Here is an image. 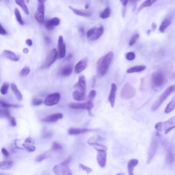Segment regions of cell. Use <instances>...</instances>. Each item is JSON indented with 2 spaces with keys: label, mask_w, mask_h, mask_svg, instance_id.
Listing matches in <instances>:
<instances>
[{
  "label": "cell",
  "mask_w": 175,
  "mask_h": 175,
  "mask_svg": "<svg viewBox=\"0 0 175 175\" xmlns=\"http://www.w3.org/2000/svg\"><path fill=\"white\" fill-rule=\"evenodd\" d=\"M114 55V53L112 52H109L98 61L96 73L98 78L102 77L106 74L113 60Z\"/></svg>",
  "instance_id": "cell-1"
},
{
  "label": "cell",
  "mask_w": 175,
  "mask_h": 175,
  "mask_svg": "<svg viewBox=\"0 0 175 175\" xmlns=\"http://www.w3.org/2000/svg\"><path fill=\"white\" fill-rule=\"evenodd\" d=\"M71 160V157H69L66 160L56 165L53 168L54 173L56 175H72L69 167Z\"/></svg>",
  "instance_id": "cell-2"
},
{
  "label": "cell",
  "mask_w": 175,
  "mask_h": 175,
  "mask_svg": "<svg viewBox=\"0 0 175 175\" xmlns=\"http://www.w3.org/2000/svg\"><path fill=\"white\" fill-rule=\"evenodd\" d=\"M155 128L159 131H163L166 134L175 128V115L165 122L157 123Z\"/></svg>",
  "instance_id": "cell-3"
},
{
  "label": "cell",
  "mask_w": 175,
  "mask_h": 175,
  "mask_svg": "<svg viewBox=\"0 0 175 175\" xmlns=\"http://www.w3.org/2000/svg\"><path fill=\"white\" fill-rule=\"evenodd\" d=\"M151 80L153 86L157 88L164 86L167 82L166 76L161 71H157L153 73L151 76Z\"/></svg>",
  "instance_id": "cell-4"
},
{
  "label": "cell",
  "mask_w": 175,
  "mask_h": 175,
  "mask_svg": "<svg viewBox=\"0 0 175 175\" xmlns=\"http://www.w3.org/2000/svg\"><path fill=\"white\" fill-rule=\"evenodd\" d=\"M174 89V86H169L163 93L161 95L155 102L152 106L151 110L153 111L157 110L160 107L163 102L164 101L168 96L172 93Z\"/></svg>",
  "instance_id": "cell-5"
},
{
  "label": "cell",
  "mask_w": 175,
  "mask_h": 175,
  "mask_svg": "<svg viewBox=\"0 0 175 175\" xmlns=\"http://www.w3.org/2000/svg\"><path fill=\"white\" fill-rule=\"evenodd\" d=\"M136 90L135 88L128 83L125 84L123 86L120 93V97L125 100H129L135 96Z\"/></svg>",
  "instance_id": "cell-6"
},
{
  "label": "cell",
  "mask_w": 175,
  "mask_h": 175,
  "mask_svg": "<svg viewBox=\"0 0 175 175\" xmlns=\"http://www.w3.org/2000/svg\"><path fill=\"white\" fill-rule=\"evenodd\" d=\"M58 53L56 49L54 48L50 52L46 57L43 65V68H46L51 66L56 61Z\"/></svg>",
  "instance_id": "cell-7"
},
{
  "label": "cell",
  "mask_w": 175,
  "mask_h": 175,
  "mask_svg": "<svg viewBox=\"0 0 175 175\" xmlns=\"http://www.w3.org/2000/svg\"><path fill=\"white\" fill-rule=\"evenodd\" d=\"M158 140L157 137L154 136L152 139L150 147L148 153L147 163H149L153 159L156 153L158 147Z\"/></svg>",
  "instance_id": "cell-8"
},
{
  "label": "cell",
  "mask_w": 175,
  "mask_h": 175,
  "mask_svg": "<svg viewBox=\"0 0 175 175\" xmlns=\"http://www.w3.org/2000/svg\"><path fill=\"white\" fill-rule=\"evenodd\" d=\"M60 99V95L59 93L50 94L48 95L44 101V104L47 106H52L56 105L59 102Z\"/></svg>",
  "instance_id": "cell-9"
},
{
  "label": "cell",
  "mask_w": 175,
  "mask_h": 175,
  "mask_svg": "<svg viewBox=\"0 0 175 175\" xmlns=\"http://www.w3.org/2000/svg\"><path fill=\"white\" fill-rule=\"evenodd\" d=\"M45 10L44 3H39L37 7V10L34 15V17L40 24H42L44 21Z\"/></svg>",
  "instance_id": "cell-10"
},
{
  "label": "cell",
  "mask_w": 175,
  "mask_h": 175,
  "mask_svg": "<svg viewBox=\"0 0 175 175\" xmlns=\"http://www.w3.org/2000/svg\"><path fill=\"white\" fill-rule=\"evenodd\" d=\"M107 153L106 151H98L97 159L98 163L101 168H104L106 165Z\"/></svg>",
  "instance_id": "cell-11"
},
{
  "label": "cell",
  "mask_w": 175,
  "mask_h": 175,
  "mask_svg": "<svg viewBox=\"0 0 175 175\" xmlns=\"http://www.w3.org/2000/svg\"><path fill=\"white\" fill-rule=\"evenodd\" d=\"M88 59L87 58H84L77 63L74 68V72L75 73H80L84 71L87 66Z\"/></svg>",
  "instance_id": "cell-12"
},
{
  "label": "cell",
  "mask_w": 175,
  "mask_h": 175,
  "mask_svg": "<svg viewBox=\"0 0 175 175\" xmlns=\"http://www.w3.org/2000/svg\"><path fill=\"white\" fill-rule=\"evenodd\" d=\"M63 115L60 113H55L44 117L42 119V122L47 123H53L57 122L59 120L62 119Z\"/></svg>",
  "instance_id": "cell-13"
},
{
  "label": "cell",
  "mask_w": 175,
  "mask_h": 175,
  "mask_svg": "<svg viewBox=\"0 0 175 175\" xmlns=\"http://www.w3.org/2000/svg\"><path fill=\"white\" fill-rule=\"evenodd\" d=\"M117 86L116 84L112 83L111 85V89L109 94V100L111 106L113 107L114 106L115 99H116Z\"/></svg>",
  "instance_id": "cell-14"
},
{
  "label": "cell",
  "mask_w": 175,
  "mask_h": 175,
  "mask_svg": "<svg viewBox=\"0 0 175 175\" xmlns=\"http://www.w3.org/2000/svg\"><path fill=\"white\" fill-rule=\"evenodd\" d=\"M60 23V19L57 17H55L46 21L45 23V26L48 29L51 30L55 27L58 26Z\"/></svg>",
  "instance_id": "cell-15"
},
{
  "label": "cell",
  "mask_w": 175,
  "mask_h": 175,
  "mask_svg": "<svg viewBox=\"0 0 175 175\" xmlns=\"http://www.w3.org/2000/svg\"><path fill=\"white\" fill-rule=\"evenodd\" d=\"M175 160V153L174 148L170 147L167 151L166 156V161L169 165H172Z\"/></svg>",
  "instance_id": "cell-16"
},
{
  "label": "cell",
  "mask_w": 175,
  "mask_h": 175,
  "mask_svg": "<svg viewBox=\"0 0 175 175\" xmlns=\"http://www.w3.org/2000/svg\"><path fill=\"white\" fill-rule=\"evenodd\" d=\"M58 45L59 56L61 58H63L65 57L66 53V45L64 43L62 36H59Z\"/></svg>",
  "instance_id": "cell-17"
},
{
  "label": "cell",
  "mask_w": 175,
  "mask_h": 175,
  "mask_svg": "<svg viewBox=\"0 0 175 175\" xmlns=\"http://www.w3.org/2000/svg\"><path fill=\"white\" fill-rule=\"evenodd\" d=\"M2 55L4 57L13 61H18L20 59L19 56L12 51L6 50L3 52Z\"/></svg>",
  "instance_id": "cell-18"
},
{
  "label": "cell",
  "mask_w": 175,
  "mask_h": 175,
  "mask_svg": "<svg viewBox=\"0 0 175 175\" xmlns=\"http://www.w3.org/2000/svg\"><path fill=\"white\" fill-rule=\"evenodd\" d=\"M69 107L74 110H83L86 109L88 107V102L73 103L70 104Z\"/></svg>",
  "instance_id": "cell-19"
},
{
  "label": "cell",
  "mask_w": 175,
  "mask_h": 175,
  "mask_svg": "<svg viewBox=\"0 0 175 175\" xmlns=\"http://www.w3.org/2000/svg\"><path fill=\"white\" fill-rule=\"evenodd\" d=\"M91 130L87 128H71L68 130V133L71 135H78L85 133Z\"/></svg>",
  "instance_id": "cell-20"
},
{
  "label": "cell",
  "mask_w": 175,
  "mask_h": 175,
  "mask_svg": "<svg viewBox=\"0 0 175 175\" xmlns=\"http://www.w3.org/2000/svg\"><path fill=\"white\" fill-rule=\"evenodd\" d=\"M73 70V67L72 65H65L61 69L60 72V74L63 77L68 76L72 73Z\"/></svg>",
  "instance_id": "cell-21"
},
{
  "label": "cell",
  "mask_w": 175,
  "mask_h": 175,
  "mask_svg": "<svg viewBox=\"0 0 175 175\" xmlns=\"http://www.w3.org/2000/svg\"><path fill=\"white\" fill-rule=\"evenodd\" d=\"M73 97L75 100L79 101L85 100L86 98L85 93L78 90H75L73 92Z\"/></svg>",
  "instance_id": "cell-22"
},
{
  "label": "cell",
  "mask_w": 175,
  "mask_h": 175,
  "mask_svg": "<svg viewBox=\"0 0 175 175\" xmlns=\"http://www.w3.org/2000/svg\"><path fill=\"white\" fill-rule=\"evenodd\" d=\"M138 161L136 159H132L128 163V170L129 174L133 175V171L134 167L138 164Z\"/></svg>",
  "instance_id": "cell-23"
},
{
  "label": "cell",
  "mask_w": 175,
  "mask_h": 175,
  "mask_svg": "<svg viewBox=\"0 0 175 175\" xmlns=\"http://www.w3.org/2000/svg\"><path fill=\"white\" fill-rule=\"evenodd\" d=\"M78 86L81 91L85 93L86 89V82L85 76H81L80 77L78 80Z\"/></svg>",
  "instance_id": "cell-24"
},
{
  "label": "cell",
  "mask_w": 175,
  "mask_h": 175,
  "mask_svg": "<svg viewBox=\"0 0 175 175\" xmlns=\"http://www.w3.org/2000/svg\"><path fill=\"white\" fill-rule=\"evenodd\" d=\"M13 164L12 161H1L0 163V169L2 170H9L12 168Z\"/></svg>",
  "instance_id": "cell-25"
},
{
  "label": "cell",
  "mask_w": 175,
  "mask_h": 175,
  "mask_svg": "<svg viewBox=\"0 0 175 175\" xmlns=\"http://www.w3.org/2000/svg\"><path fill=\"white\" fill-rule=\"evenodd\" d=\"M69 8L75 14L78 16L84 17H89L91 16V13L90 12H84L80 10L75 9L71 6H69Z\"/></svg>",
  "instance_id": "cell-26"
},
{
  "label": "cell",
  "mask_w": 175,
  "mask_h": 175,
  "mask_svg": "<svg viewBox=\"0 0 175 175\" xmlns=\"http://www.w3.org/2000/svg\"><path fill=\"white\" fill-rule=\"evenodd\" d=\"M11 89L13 93L15 94L17 100L19 101H21L22 100V96L21 93L19 90L16 84L12 83L11 84Z\"/></svg>",
  "instance_id": "cell-27"
},
{
  "label": "cell",
  "mask_w": 175,
  "mask_h": 175,
  "mask_svg": "<svg viewBox=\"0 0 175 175\" xmlns=\"http://www.w3.org/2000/svg\"><path fill=\"white\" fill-rule=\"evenodd\" d=\"M146 68V66L145 65H137L132 67L128 69L127 71L128 73H132L140 72L145 70Z\"/></svg>",
  "instance_id": "cell-28"
},
{
  "label": "cell",
  "mask_w": 175,
  "mask_h": 175,
  "mask_svg": "<svg viewBox=\"0 0 175 175\" xmlns=\"http://www.w3.org/2000/svg\"><path fill=\"white\" fill-rule=\"evenodd\" d=\"M104 31V28L103 26L97 28L95 34L90 38V39L92 40H95L98 39L102 35Z\"/></svg>",
  "instance_id": "cell-29"
},
{
  "label": "cell",
  "mask_w": 175,
  "mask_h": 175,
  "mask_svg": "<svg viewBox=\"0 0 175 175\" xmlns=\"http://www.w3.org/2000/svg\"><path fill=\"white\" fill-rule=\"evenodd\" d=\"M171 23V19L167 18L165 19L161 24L159 28V30L161 33L164 32L166 29L170 26Z\"/></svg>",
  "instance_id": "cell-30"
},
{
  "label": "cell",
  "mask_w": 175,
  "mask_h": 175,
  "mask_svg": "<svg viewBox=\"0 0 175 175\" xmlns=\"http://www.w3.org/2000/svg\"><path fill=\"white\" fill-rule=\"evenodd\" d=\"M15 3L22 8L25 14L27 15L29 14L28 7L25 3L24 0H15Z\"/></svg>",
  "instance_id": "cell-31"
},
{
  "label": "cell",
  "mask_w": 175,
  "mask_h": 175,
  "mask_svg": "<svg viewBox=\"0 0 175 175\" xmlns=\"http://www.w3.org/2000/svg\"><path fill=\"white\" fill-rule=\"evenodd\" d=\"M157 1V0H146L141 4L139 7L138 8V12H140L142 9L151 6Z\"/></svg>",
  "instance_id": "cell-32"
},
{
  "label": "cell",
  "mask_w": 175,
  "mask_h": 175,
  "mask_svg": "<svg viewBox=\"0 0 175 175\" xmlns=\"http://www.w3.org/2000/svg\"><path fill=\"white\" fill-rule=\"evenodd\" d=\"M175 108V95L167 106L165 110V113L168 114L172 112Z\"/></svg>",
  "instance_id": "cell-33"
},
{
  "label": "cell",
  "mask_w": 175,
  "mask_h": 175,
  "mask_svg": "<svg viewBox=\"0 0 175 175\" xmlns=\"http://www.w3.org/2000/svg\"><path fill=\"white\" fill-rule=\"evenodd\" d=\"M10 114L8 108L1 107L0 112V117L1 118L9 119L10 118Z\"/></svg>",
  "instance_id": "cell-34"
},
{
  "label": "cell",
  "mask_w": 175,
  "mask_h": 175,
  "mask_svg": "<svg viewBox=\"0 0 175 175\" xmlns=\"http://www.w3.org/2000/svg\"><path fill=\"white\" fill-rule=\"evenodd\" d=\"M104 140L103 138L101 137L100 136H94L93 137L90 138L88 140V143L90 145L92 144L95 143H98L99 142L103 141Z\"/></svg>",
  "instance_id": "cell-35"
},
{
  "label": "cell",
  "mask_w": 175,
  "mask_h": 175,
  "mask_svg": "<svg viewBox=\"0 0 175 175\" xmlns=\"http://www.w3.org/2000/svg\"><path fill=\"white\" fill-rule=\"evenodd\" d=\"M90 145L92 146L98 151H107V147L105 146L98 143H93Z\"/></svg>",
  "instance_id": "cell-36"
},
{
  "label": "cell",
  "mask_w": 175,
  "mask_h": 175,
  "mask_svg": "<svg viewBox=\"0 0 175 175\" xmlns=\"http://www.w3.org/2000/svg\"><path fill=\"white\" fill-rule=\"evenodd\" d=\"M21 107L22 106L20 105L10 104L6 102L1 101V107L2 108H8L9 107H13L15 108H19Z\"/></svg>",
  "instance_id": "cell-37"
},
{
  "label": "cell",
  "mask_w": 175,
  "mask_h": 175,
  "mask_svg": "<svg viewBox=\"0 0 175 175\" xmlns=\"http://www.w3.org/2000/svg\"><path fill=\"white\" fill-rule=\"evenodd\" d=\"M14 12L17 21L21 25H24V22L22 20L19 9L17 8H15V9Z\"/></svg>",
  "instance_id": "cell-38"
},
{
  "label": "cell",
  "mask_w": 175,
  "mask_h": 175,
  "mask_svg": "<svg viewBox=\"0 0 175 175\" xmlns=\"http://www.w3.org/2000/svg\"><path fill=\"white\" fill-rule=\"evenodd\" d=\"M111 15V10L109 7H107L103 12L101 13L100 17L102 19L108 18Z\"/></svg>",
  "instance_id": "cell-39"
},
{
  "label": "cell",
  "mask_w": 175,
  "mask_h": 175,
  "mask_svg": "<svg viewBox=\"0 0 175 175\" xmlns=\"http://www.w3.org/2000/svg\"><path fill=\"white\" fill-rule=\"evenodd\" d=\"M49 157V155L47 153H43L38 156L36 158L35 161L36 163H39L48 158Z\"/></svg>",
  "instance_id": "cell-40"
},
{
  "label": "cell",
  "mask_w": 175,
  "mask_h": 175,
  "mask_svg": "<svg viewBox=\"0 0 175 175\" xmlns=\"http://www.w3.org/2000/svg\"><path fill=\"white\" fill-rule=\"evenodd\" d=\"M9 88V84L6 82L3 83L1 88V93L3 95H6L8 92Z\"/></svg>",
  "instance_id": "cell-41"
},
{
  "label": "cell",
  "mask_w": 175,
  "mask_h": 175,
  "mask_svg": "<svg viewBox=\"0 0 175 175\" xmlns=\"http://www.w3.org/2000/svg\"><path fill=\"white\" fill-rule=\"evenodd\" d=\"M63 149V146L59 142H53L51 146V149L53 150L59 151Z\"/></svg>",
  "instance_id": "cell-42"
},
{
  "label": "cell",
  "mask_w": 175,
  "mask_h": 175,
  "mask_svg": "<svg viewBox=\"0 0 175 175\" xmlns=\"http://www.w3.org/2000/svg\"><path fill=\"white\" fill-rule=\"evenodd\" d=\"M23 146L27 151L29 152H33L35 151L36 147L33 145H29L28 144H23Z\"/></svg>",
  "instance_id": "cell-43"
},
{
  "label": "cell",
  "mask_w": 175,
  "mask_h": 175,
  "mask_svg": "<svg viewBox=\"0 0 175 175\" xmlns=\"http://www.w3.org/2000/svg\"><path fill=\"white\" fill-rule=\"evenodd\" d=\"M139 35L138 34H136L132 36V38H131L130 40L129 45L130 46H133L136 43V40L138 39L139 37Z\"/></svg>",
  "instance_id": "cell-44"
},
{
  "label": "cell",
  "mask_w": 175,
  "mask_h": 175,
  "mask_svg": "<svg viewBox=\"0 0 175 175\" xmlns=\"http://www.w3.org/2000/svg\"><path fill=\"white\" fill-rule=\"evenodd\" d=\"M30 72V69L27 66L24 67L20 72V75L23 77H26L28 75Z\"/></svg>",
  "instance_id": "cell-45"
},
{
  "label": "cell",
  "mask_w": 175,
  "mask_h": 175,
  "mask_svg": "<svg viewBox=\"0 0 175 175\" xmlns=\"http://www.w3.org/2000/svg\"><path fill=\"white\" fill-rule=\"evenodd\" d=\"M96 95V91L95 90H92L90 91L88 96V101L92 102L95 97Z\"/></svg>",
  "instance_id": "cell-46"
},
{
  "label": "cell",
  "mask_w": 175,
  "mask_h": 175,
  "mask_svg": "<svg viewBox=\"0 0 175 175\" xmlns=\"http://www.w3.org/2000/svg\"><path fill=\"white\" fill-rule=\"evenodd\" d=\"M79 167L80 169H82L83 170L86 171L87 174H89V173L92 172V169L85 166V165H84L82 163H80Z\"/></svg>",
  "instance_id": "cell-47"
},
{
  "label": "cell",
  "mask_w": 175,
  "mask_h": 175,
  "mask_svg": "<svg viewBox=\"0 0 175 175\" xmlns=\"http://www.w3.org/2000/svg\"><path fill=\"white\" fill-rule=\"evenodd\" d=\"M43 102V100L38 98L34 99L32 102V104L34 106H38L41 105Z\"/></svg>",
  "instance_id": "cell-48"
},
{
  "label": "cell",
  "mask_w": 175,
  "mask_h": 175,
  "mask_svg": "<svg viewBox=\"0 0 175 175\" xmlns=\"http://www.w3.org/2000/svg\"><path fill=\"white\" fill-rule=\"evenodd\" d=\"M126 59L129 61H132L135 59L136 55L134 53L132 52H130L127 54Z\"/></svg>",
  "instance_id": "cell-49"
},
{
  "label": "cell",
  "mask_w": 175,
  "mask_h": 175,
  "mask_svg": "<svg viewBox=\"0 0 175 175\" xmlns=\"http://www.w3.org/2000/svg\"><path fill=\"white\" fill-rule=\"evenodd\" d=\"M97 28H92L90 29L86 33V36H87V37L88 38H91L92 36L94 34H95L96 30H97Z\"/></svg>",
  "instance_id": "cell-50"
},
{
  "label": "cell",
  "mask_w": 175,
  "mask_h": 175,
  "mask_svg": "<svg viewBox=\"0 0 175 175\" xmlns=\"http://www.w3.org/2000/svg\"><path fill=\"white\" fill-rule=\"evenodd\" d=\"M9 119L10 125L12 127L16 126L17 125V122L15 117L13 116H11Z\"/></svg>",
  "instance_id": "cell-51"
},
{
  "label": "cell",
  "mask_w": 175,
  "mask_h": 175,
  "mask_svg": "<svg viewBox=\"0 0 175 175\" xmlns=\"http://www.w3.org/2000/svg\"><path fill=\"white\" fill-rule=\"evenodd\" d=\"M78 30L80 36L82 37H84L85 34V30L84 28L82 26H80L78 27Z\"/></svg>",
  "instance_id": "cell-52"
},
{
  "label": "cell",
  "mask_w": 175,
  "mask_h": 175,
  "mask_svg": "<svg viewBox=\"0 0 175 175\" xmlns=\"http://www.w3.org/2000/svg\"><path fill=\"white\" fill-rule=\"evenodd\" d=\"M35 143V140L33 138L30 137H29L26 138L25 140V143L27 144H34Z\"/></svg>",
  "instance_id": "cell-53"
},
{
  "label": "cell",
  "mask_w": 175,
  "mask_h": 175,
  "mask_svg": "<svg viewBox=\"0 0 175 175\" xmlns=\"http://www.w3.org/2000/svg\"><path fill=\"white\" fill-rule=\"evenodd\" d=\"M7 33L6 30L3 28V27L1 24V27H0V34L1 35H5Z\"/></svg>",
  "instance_id": "cell-54"
},
{
  "label": "cell",
  "mask_w": 175,
  "mask_h": 175,
  "mask_svg": "<svg viewBox=\"0 0 175 175\" xmlns=\"http://www.w3.org/2000/svg\"><path fill=\"white\" fill-rule=\"evenodd\" d=\"M2 153H3V155L4 156L6 157H8L9 156V154L8 151L6 149H5V148H3L1 149Z\"/></svg>",
  "instance_id": "cell-55"
},
{
  "label": "cell",
  "mask_w": 175,
  "mask_h": 175,
  "mask_svg": "<svg viewBox=\"0 0 175 175\" xmlns=\"http://www.w3.org/2000/svg\"><path fill=\"white\" fill-rule=\"evenodd\" d=\"M43 135L44 137H50L53 135V133L50 131L46 132L45 133L43 134Z\"/></svg>",
  "instance_id": "cell-56"
},
{
  "label": "cell",
  "mask_w": 175,
  "mask_h": 175,
  "mask_svg": "<svg viewBox=\"0 0 175 175\" xmlns=\"http://www.w3.org/2000/svg\"><path fill=\"white\" fill-rule=\"evenodd\" d=\"M26 43L27 45H28L30 47L32 45L33 42L31 39H28L26 40Z\"/></svg>",
  "instance_id": "cell-57"
},
{
  "label": "cell",
  "mask_w": 175,
  "mask_h": 175,
  "mask_svg": "<svg viewBox=\"0 0 175 175\" xmlns=\"http://www.w3.org/2000/svg\"><path fill=\"white\" fill-rule=\"evenodd\" d=\"M121 3L124 6H126L129 0H120Z\"/></svg>",
  "instance_id": "cell-58"
},
{
  "label": "cell",
  "mask_w": 175,
  "mask_h": 175,
  "mask_svg": "<svg viewBox=\"0 0 175 175\" xmlns=\"http://www.w3.org/2000/svg\"><path fill=\"white\" fill-rule=\"evenodd\" d=\"M157 26L155 23H153L151 25V28L153 31H155L156 29Z\"/></svg>",
  "instance_id": "cell-59"
},
{
  "label": "cell",
  "mask_w": 175,
  "mask_h": 175,
  "mask_svg": "<svg viewBox=\"0 0 175 175\" xmlns=\"http://www.w3.org/2000/svg\"><path fill=\"white\" fill-rule=\"evenodd\" d=\"M47 0H38L39 3H44Z\"/></svg>",
  "instance_id": "cell-60"
},
{
  "label": "cell",
  "mask_w": 175,
  "mask_h": 175,
  "mask_svg": "<svg viewBox=\"0 0 175 175\" xmlns=\"http://www.w3.org/2000/svg\"><path fill=\"white\" fill-rule=\"evenodd\" d=\"M23 51H24V53H28V48H26L24 49Z\"/></svg>",
  "instance_id": "cell-61"
},
{
  "label": "cell",
  "mask_w": 175,
  "mask_h": 175,
  "mask_svg": "<svg viewBox=\"0 0 175 175\" xmlns=\"http://www.w3.org/2000/svg\"><path fill=\"white\" fill-rule=\"evenodd\" d=\"M89 5L88 4H86V5L85 6V8L86 9H88L89 8Z\"/></svg>",
  "instance_id": "cell-62"
},
{
  "label": "cell",
  "mask_w": 175,
  "mask_h": 175,
  "mask_svg": "<svg viewBox=\"0 0 175 175\" xmlns=\"http://www.w3.org/2000/svg\"><path fill=\"white\" fill-rule=\"evenodd\" d=\"M138 0H131V1L133 3H135Z\"/></svg>",
  "instance_id": "cell-63"
},
{
  "label": "cell",
  "mask_w": 175,
  "mask_h": 175,
  "mask_svg": "<svg viewBox=\"0 0 175 175\" xmlns=\"http://www.w3.org/2000/svg\"><path fill=\"white\" fill-rule=\"evenodd\" d=\"M24 1H26L27 3H29L30 0H24Z\"/></svg>",
  "instance_id": "cell-64"
}]
</instances>
